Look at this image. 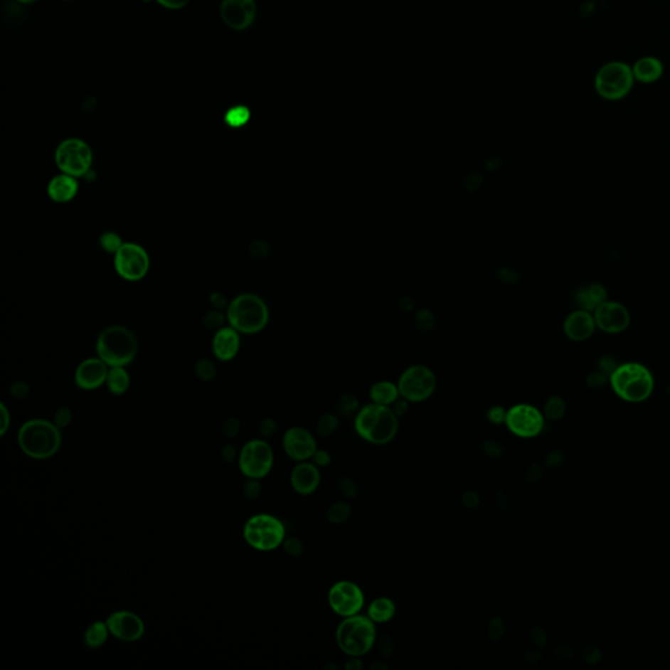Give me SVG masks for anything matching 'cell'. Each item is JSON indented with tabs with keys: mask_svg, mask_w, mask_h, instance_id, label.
<instances>
[{
	"mask_svg": "<svg viewBox=\"0 0 670 670\" xmlns=\"http://www.w3.org/2000/svg\"><path fill=\"white\" fill-rule=\"evenodd\" d=\"M353 428L364 442L373 445H386L392 442L398 430L400 418L390 406L368 403L360 408L353 418Z\"/></svg>",
	"mask_w": 670,
	"mask_h": 670,
	"instance_id": "1",
	"label": "cell"
},
{
	"mask_svg": "<svg viewBox=\"0 0 670 670\" xmlns=\"http://www.w3.org/2000/svg\"><path fill=\"white\" fill-rule=\"evenodd\" d=\"M62 430L46 419H31L20 427L17 442L28 457L46 459L57 454L62 445Z\"/></svg>",
	"mask_w": 670,
	"mask_h": 670,
	"instance_id": "2",
	"label": "cell"
},
{
	"mask_svg": "<svg viewBox=\"0 0 670 670\" xmlns=\"http://www.w3.org/2000/svg\"><path fill=\"white\" fill-rule=\"evenodd\" d=\"M335 642L344 654L363 657L376 646V623L360 613L346 617L335 629Z\"/></svg>",
	"mask_w": 670,
	"mask_h": 670,
	"instance_id": "3",
	"label": "cell"
},
{
	"mask_svg": "<svg viewBox=\"0 0 670 670\" xmlns=\"http://www.w3.org/2000/svg\"><path fill=\"white\" fill-rule=\"evenodd\" d=\"M610 384L618 397L627 402H643L654 392V376L648 368L639 363H626L615 368Z\"/></svg>",
	"mask_w": 670,
	"mask_h": 670,
	"instance_id": "4",
	"label": "cell"
},
{
	"mask_svg": "<svg viewBox=\"0 0 670 670\" xmlns=\"http://www.w3.org/2000/svg\"><path fill=\"white\" fill-rule=\"evenodd\" d=\"M138 352V342L129 329L112 326L105 329L97 341V353L109 367L130 364Z\"/></svg>",
	"mask_w": 670,
	"mask_h": 670,
	"instance_id": "5",
	"label": "cell"
},
{
	"mask_svg": "<svg viewBox=\"0 0 670 670\" xmlns=\"http://www.w3.org/2000/svg\"><path fill=\"white\" fill-rule=\"evenodd\" d=\"M228 321L238 333L255 334L267 325L269 308L257 294H241L229 305Z\"/></svg>",
	"mask_w": 670,
	"mask_h": 670,
	"instance_id": "6",
	"label": "cell"
},
{
	"mask_svg": "<svg viewBox=\"0 0 670 670\" xmlns=\"http://www.w3.org/2000/svg\"><path fill=\"white\" fill-rule=\"evenodd\" d=\"M634 84L632 67L622 60H612L601 65L595 76L597 95L606 101H620L627 97Z\"/></svg>",
	"mask_w": 670,
	"mask_h": 670,
	"instance_id": "7",
	"label": "cell"
},
{
	"mask_svg": "<svg viewBox=\"0 0 670 670\" xmlns=\"http://www.w3.org/2000/svg\"><path fill=\"white\" fill-rule=\"evenodd\" d=\"M244 538L250 548L258 551H272L286 540V526L275 516L258 514L244 525Z\"/></svg>",
	"mask_w": 670,
	"mask_h": 670,
	"instance_id": "8",
	"label": "cell"
},
{
	"mask_svg": "<svg viewBox=\"0 0 670 670\" xmlns=\"http://www.w3.org/2000/svg\"><path fill=\"white\" fill-rule=\"evenodd\" d=\"M397 385L400 397L409 400L410 403H419L432 397L437 381L432 369L417 364L402 372Z\"/></svg>",
	"mask_w": 670,
	"mask_h": 670,
	"instance_id": "9",
	"label": "cell"
},
{
	"mask_svg": "<svg viewBox=\"0 0 670 670\" xmlns=\"http://www.w3.org/2000/svg\"><path fill=\"white\" fill-rule=\"evenodd\" d=\"M274 466V450L262 439L246 442L238 454V467L246 478L263 479L270 474Z\"/></svg>",
	"mask_w": 670,
	"mask_h": 670,
	"instance_id": "10",
	"label": "cell"
},
{
	"mask_svg": "<svg viewBox=\"0 0 670 670\" xmlns=\"http://www.w3.org/2000/svg\"><path fill=\"white\" fill-rule=\"evenodd\" d=\"M93 160L92 149L82 139H65L58 146L55 161L58 168L73 177H82L90 169Z\"/></svg>",
	"mask_w": 670,
	"mask_h": 670,
	"instance_id": "11",
	"label": "cell"
},
{
	"mask_svg": "<svg viewBox=\"0 0 670 670\" xmlns=\"http://www.w3.org/2000/svg\"><path fill=\"white\" fill-rule=\"evenodd\" d=\"M327 602L336 615L346 618L359 614L366 605V596L361 587L351 580L334 583L327 593Z\"/></svg>",
	"mask_w": 670,
	"mask_h": 670,
	"instance_id": "12",
	"label": "cell"
},
{
	"mask_svg": "<svg viewBox=\"0 0 670 670\" xmlns=\"http://www.w3.org/2000/svg\"><path fill=\"white\" fill-rule=\"evenodd\" d=\"M504 425L516 436L531 439L542 432L545 427V415L533 405L517 403L507 410Z\"/></svg>",
	"mask_w": 670,
	"mask_h": 670,
	"instance_id": "13",
	"label": "cell"
},
{
	"mask_svg": "<svg viewBox=\"0 0 670 670\" xmlns=\"http://www.w3.org/2000/svg\"><path fill=\"white\" fill-rule=\"evenodd\" d=\"M115 270L126 280L137 282L144 278L149 269V257L140 245L126 243L115 253Z\"/></svg>",
	"mask_w": 670,
	"mask_h": 670,
	"instance_id": "14",
	"label": "cell"
},
{
	"mask_svg": "<svg viewBox=\"0 0 670 670\" xmlns=\"http://www.w3.org/2000/svg\"><path fill=\"white\" fill-rule=\"evenodd\" d=\"M283 450L287 456L296 462L312 459L317 447L314 435L304 427H291L283 435Z\"/></svg>",
	"mask_w": 670,
	"mask_h": 670,
	"instance_id": "15",
	"label": "cell"
},
{
	"mask_svg": "<svg viewBox=\"0 0 670 670\" xmlns=\"http://www.w3.org/2000/svg\"><path fill=\"white\" fill-rule=\"evenodd\" d=\"M593 317L596 321V326L607 334H618L624 331L631 322L629 309L624 305L607 300L593 312Z\"/></svg>",
	"mask_w": 670,
	"mask_h": 670,
	"instance_id": "16",
	"label": "cell"
},
{
	"mask_svg": "<svg viewBox=\"0 0 670 670\" xmlns=\"http://www.w3.org/2000/svg\"><path fill=\"white\" fill-rule=\"evenodd\" d=\"M107 627L110 634L126 643H134L143 638L144 623L139 615L127 610H119L110 614L107 620Z\"/></svg>",
	"mask_w": 670,
	"mask_h": 670,
	"instance_id": "17",
	"label": "cell"
},
{
	"mask_svg": "<svg viewBox=\"0 0 670 670\" xmlns=\"http://www.w3.org/2000/svg\"><path fill=\"white\" fill-rule=\"evenodd\" d=\"M220 15L230 29L244 31L253 24L257 6L254 0H223Z\"/></svg>",
	"mask_w": 670,
	"mask_h": 670,
	"instance_id": "18",
	"label": "cell"
},
{
	"mask_svg": "<svg viewBox=\"0 0 670 670\" xmlns=\"http://www.w3.org/2000/svg\"><path fill=\"white\" fill-rule=\"evenodd\" d=\"M109 366L100 358H90L84 360L76 369L75 381L76 385L84 390H95L100 386L107 384Z\"/></svg>",
	"mask_w": 670,
	"mask_h": 670,
	"instance_id": "19",
	"label": "cell"
},
{
	"mask_svg": "<svg viewBox=\"0 0 670 670\" xmlns=\"http://www.w3.org/2000/svg\"><path fill=\"white\" fill-rule=\"evenodd\" d=\"M291 487L296 494L309 496L319 490L321 484V472L319 466L313 462L302 461L294 465L289 475Z\"/></svg>",
	"mask_w": 670,
	"mask_h": 670,
	"instance_id": "20",
	"label": "cell"
},
{
	"mask_svg": "<svg viewBox=\"0 0 670 670\" xmlns=\"http://www.w3.org/2000/svg\"><path fill=\"white\" fill-rule=\"evenodd\" d=\"M596 321L592 312L575 311L564 321V334L571 341L583 342L589 339L596 330Z\"/></svg>",
	"mask_w": 670,
	"mask_h": 670,
	"instance_id": "21",
	"label": "cell"
},
{
	"mask_svg": "<svg viewBox=\"0 0 670 670\" xmlns=\"http://www.w3.org/2000/svg\"><path fill=\"white\" fill-rule=\"evenodd\" d=\"M213 349L218 359L223 361L233 359L240 350V335L238 330L232 326L219 330L213 338Z\"/></svg>",
	"mask_w": 670,
	"mask_h": 670,
	"instance_id": "22",
	"label": "cell"
},
{
	"mask_svg": "<svg viewBox=\"0 0 670 670\" xmlns=\"http://www.w3.org/2000/svg\"><path fill=\"white\" fill-rule=\"evenodd\" d=\"M631 67H632V74L635 78V82L642 83V84H654L659 82L665 73V67L661 59L652 57V55L639 58Z\"/></svg>",
	"mask_w": 670,
	"mask_h": 670,
	"instance_id": "23",
	"label": "cell"
},
{
	"mask_svg": "<svg viewBox=\"0 0 670 670\" xmlns=\"http://www.w3.org/2000/svg\"><path fill=\"white\" fill-rule=\"evenodd\" d=\"M78 190H79V185H78L76 177L63 173L50 181L48 194L54 202L65 203V202H70L78 194Z\"/></svg>",
	"mask_w": 670,
	"mask_h": 670,
	"instance_id": "24",
	"label": "cell"
},
{
	"mask_svg": "<svg viewBox=\"0 0 670 670\" xmlns=\"http://www.w3.org/2000/svg\"><path fill=\"white\" fill-rule=\"evenodd\" d=\"M607 300V291L601 285H590L581 288L576 294V303L581 309L595 312L597 308Z\"/></svg>",
	"mask_w": 670,
	"mask_h": 670,
	"instance_id": "25",
	"label": "cell"
},
{
	"mask_svg": "<svg viewBox=\"0 0 670 670\" xmlns=\"http://www.w3.org/2000/svg\"><path fill=\"white\" fill-rule=\"evenodd\" d=\"M397 613V605L389 597H377L368 605L367 615L375 623H388Z\"/></svg>",
	"mask_w": 670,
	"mask_h": 670,
	"instance_id": "26",
	"label": "cell"
},
{
	"mask_svg": "<svg viewBox=\"0 0 670 670\" xmlns=\"http://www.w3.org/2000/svg\"><path fill=\"white\" fill-rule=\"evenodd\" d=\"M400 397L398 385L394 384L392 381H386V380L377 381L369 389V398L378 405L392 406Z\"/></svg>",
	"mask_w": 670,
	"mask_h": 670,
	"instance_id": "27",
	"label": "cell"
},
{
	"mask_svg": "<svg viewBox=\"0 0 670 670\" xmlns=\"http://www.w3.org/2000/svg\"><path fill=\"white\" fill-rule=\"evenodd\" d=\"M107 389L115 395H121L130 388V375L124 367H110L107 378Z\"/></svg>",
	"mask_w": 670,
	"mask_h": 670,
	"instance_id": "28",
	"label": "cell"
},
{
	"mask_svg": "<svg viewBox=\"0 0 670 670\" xmlns=\"http://www.w3.org/2000/svg\"><path fill=\"white\" fill-rule=\"evenodd\" d=\"M110 631L107 622H93L84 632V642L90 648H100L107 643Z\"/></svg>",
	"mask_w": 670,
	"mask_h": 670,
	"instance_id": "29",
	"label": "cell"
},
{
	"mask_svg": "<svg viewBox=\"0 0 670 670\" xmlns=\"http://www.w3.org/2000/svg\"><path fill=\"white\" fill-rule=\"evenodd\" d=\"M352 507L347 501H335L326 511V519L331 525H342L351 517Z\"/></svg>",
	"mask_w": 670,
	"mask_h": 670,
	"instance_id": "30",
	"label": "cell"
},
{
	"mask_svg": "<svg viewBox=\"0 0 670 670\" xmlns=\"http://www.w3.org/2000/svg\"><path fill=\"white\" fill-rule=\"evenodd\" d=\"M359 410V400L352 394H344L335 403V413L338 414V417L344 418V419L355 418Z\"/></svg>",
	"mask_w": 670,
	"mask_h": 670,
	"instance_id": "31",
	"label": "cell"
},
{
	"mask_svg": "<svg viewBox=\"0 0 670 670\" xmlns=\"http://www.w3.org/2000/svg\"><path fill=\"white\" fill-rule=\"evenodd\" d=\"M341 418L338 417L336 413H325L319 418L316 423V433L321 437H329L338 430L339 427V420Z\"/></svg>",
	"mask_w": 670,
	"mask_h": 670,
	"instance_id": "32",
	"label": "cell"
},
{
	"mask_svg": "<svg viewBox=\"0 0 670 670\" xmlns=\"http://www.w3.org/2000/svg\"><path fill=\"white\" fill-rule=\"evenodd\" d=\"M224 119H225V123L228 124L229 127H233V129L243 127L250 119V110L244 105L230 107L228 112L225 113Z\"/></svg>",
	"mask_w": 670,
	"mask_h": 670,
	"instance_id": "33",
	"label": "cell"
},
{
	"mask_svg": "<svg viewBox=\"0 0 670 670\" xmlns=\"http://www.w3.org/2000/svg\"><path fill=\"white\" fill-rule=\"evenodd\" d=\"M565 413V403L560 397H551L545 406V417L550 420H558Z\"/></svg>",
	"mask_w": 670,
	"mask_h": 670,
	"instance_id": "34",
	"label": "cell"
},
{
	"mask_svg": "<svg viewBox=\"0 0 670 670\" xmlns=\"http://www.w3.org/2000/svg\"><path fill=\"white\" fill-rule=\"evenodd\" d=\"M504 631H506V624H504V621H503L501 617L498 615V617L491 618V621L489 622V627H487V635H489L491 642H499L500 639L503 638Z\"/></svg>",
	"mask_w": 670,
	"mask_h": 670,
	"instance_id": "35",
	"label": "cell"
},
{
	"mask_svg": "<svg viewBox=\"0 0 670 670\" xmlns=\"http://www.w3.org/2000/svg\"><path fill=\"white\" fill-rule=\"evenodd\" d=\"M338 489L342 492V495L346 498L353 499L358 496L359 494V486L355 479L350 477H342L338 481Z\"/></svg>",
	"mask_w": 670,
	"mask_h": 670,
	"instance_id": "36",
	"label": "cell"
},
{
	"mask_svg": "<svg viewBox=\"0 0 670 670\" xmlns=\"http://www.w3.org/2000/svg\"><path fill=\"white\" fill-rule=\"evenodd\" d=\"M100 244L102 246V249H105L109 253H117L119 250V248L123 245L119 236L115 235L113 232L104 233L100 238Z\"/></svg>",
	"mask_w": 670,
	"mask_h": 670,
	"instance_id": "37",
	"label": "cell"
},
{
	"mask_svg": "<svg viewBox=\"0 0 670 670\" xmlns=\"http://www.w3.org/2000/svg\"><path fill=\"white\" fill-rule=\"evenodd\" d=\"M282 546L285 548V553H286L288 556L297 558V556L303 555V541L299 540L297 537H288V538L286 537V540H285Z\"/></svg>",
	"mask_w": 670,
	"mask_h": 670,
	"instance_id": "38",
	"label": "cell"
},
{
	"mask_svg": "<svg viewBox=\"0 0 670 670\" xmlns=\"http://www.w3.org/2000/svg\"><path fill=\"white\" fill-rule=\"evenodd\" d=\"M196 376L203 381H210L215 377L216 368L210 360H201L196 366Z\"/></svg>",
	"mask_w": 670,
	"mask_h": 670,
	"instance_id": "39",
	"label": "cell"
},
{
	"mask_svg": "<svg viewBox=\"0 0 670 670\" xmlns=\"http://www.w3.org/2000/svg\"><path fill=\"white\" fill-rule=\"evenodd\" d=\"M243 492H244V496L249 499V500H255V499L260 498L262 492V484L260 479L248 478V481L243 486Z\"/></svg>",
	"mask_w": 670,
	"mask_h": 670,
	"instance_id": "40",
	"label": "cell"
},
{
	"mask_svg": "<svg viewBox=\"0 0 670 670\" xmlns=\"http://www.w3.org/2000/svg\"><path fill=\"white\" fill-rule=\"evenodd\" d=\"M486 418H487V420L490 422L491 425H503V423H506L507 410L504 409L503 406H492V408L487 410Z\"/></svg>",
	"mask_w": 670,
	"mask_h": 670,
	"instance_id": "41",
	"label": "cell"
},
{
	"mask_svg": "<svg viewBox=\"0 0 670 670\" xmlns=\"http://www.w3.org/2000/svg\"><path fill=\"white\" fill-rule=\"evenodd\" d=\"M483 453L491 458H499L504 453V448L496 440H484L482 442Z\"/></svg>",
	"mask_w": 670,
	"mask_h": 670,
	"instance_id": "42",
	"label": "cell"
},
{
	"mask_svg": "<svg viewBox=\"0 0 670 670\" xmlns=\"http://www.w3.org/2000/svg\"><path fill=\"white\" fill-rule=\"evenodd\" d=\"M73 420V411L68 408H60L54 415V425H57L59 430H63L67 425L71 423Z\"/></svg>",
	"mask_w": 670,
	"mask_h": 670,
	"instance_id": "43",
	"label": "cell"
},
{
	"mask_svg": "<svg viewBox=\"0 0 670 670\" xmlns=\"http://www.w3.org/2000/svg\"><path fill=\"white\" fill-rule=\"evenodd\" d=\"M241 423L238 418H229L223 425V433L227 439H235L240 433Z\"/></svg>",
	"mask_w": 670,
	"mask_h": 670,
	"instance_id": "44",
	"label": "cell"
},
{
	"mask_svg": "<svg viewBox=\"0 0 670 670\" xmlns=\"http://www.w3.org/2000/svg\"><path fill=\"white\" fill-rule=\"evenodd\" d=\"M461 503L467 509H475V508L479 507V504H481V496L477 491L467 490L462 494Z\"/></svg>",
	"mask_w": 670,
	"mask_h": 670,
	"instance_id": "45",
	"label": "cell"
},
{
	"mask_svg": "<svg viewBox=\"0 0 670 670\" xmlns=\"http://www.w3.org/2000/svg\"><path fill=\"white\" fill-rule=\"evenodd\" d=\"M378 648H380V654L384 659H389L394 654V640L390 635H383L378 639Z\"/></svg>",
	"mask_w": 670,
	"mask_h": 670,
	"instance_id": "46",
	"label": "cell"
},
{
	"mask_svg": "<svg viewBox=\"0 0 670 670\" xmlns=\"http://www.w3.org/2000/svg\"><path fill=\"white\" fill-rule=\"evenodd\" d=\"M277 428H278V425L272 418H265L258 425L260 433H261L262 437H265V439H269L274 433L277 432Z\"/></svg>",
	"mask_w": 670,
	"mask_h": 670,
	"instance_id": "47",
	"label": "cell"
},
{
	"mask_svg": "<svg viewBox=\"0 0 670 670\" xmlns=\"http://www.w3.org/2000/svg\"><path fill=\"white\" fill-rule=\"evenodd\" d=\"M331 454L326 450H317L312 457V462L319 467H327L331 465Z\"/></svg>",
	"mask_w": 670,
	"mask_h": 670,
	"instance_id": "48",
	"label": "cell"
},
{
	"mask_svg": "<svg viewBox=\"0 0 670 670\" xmlns=\"http://www.w3.org/2000/svg\"><path fill=\"white\" fill-rule=\"evenodd\" d=\"M9 392L12 394V397H15L16 400H23L29 394V386L25 383H15L11 386Z\"/></svg>",
	"mask_w": 670,
	"mask_h": 670,
	"instance_id": "49",
	"label": "cell"
},
{
	"mask_svg": "<svg viewBox=\"0 0 670 670\" xmlns=\"http://www.w3.org/2000/svg\"><path fill=\"white\" fill-rule=\"evenodd\" d=\"M409 400H405L403 397H400L398 400H395V402L393 403L390 408H392L393 411L395 413V415H397L398 418H400L402 415H405V414L409 411Z\"/></svg>",
	"mask_w": 670,
	"mask_h": 670,
	"instance_id": "50",
	"label": "cell"
},
{
	"mask_svg": "<svg viewBox=\"0 0 670 670\" xmlns=\"http://www.w3.org/2000/svg\"><path fill=\"white\" fill-rule=\"evenodd\" d=\"M236 457H238V450L235 448V445L227 444V445L223 447V450H221V458H223L224 462L230 464V462H233V461L236 459Z\"/></svg>",
	"mask_w": 670,
	"mask_h": 670,
	"instance_id": "51",
	"label": "cell"
},
{
	"mask_svg": "<svg viewBox=\"0 0 670 670\" xmlns=\"http://www.w3.org/2000/svg\"><path fill=\"white\" fill-rule=\"evenodd\" d=\"M0 411H1V428H0V435L4 436L6 432L9 431V425H11V414H9V409L6 408L4 403L0 405Z\"/></svg>",
	"mask_w": 670,
	"mask_h": 670,
	"instance_id": "52",
	"label": "cell"
},
{
	"mask_svg": "<svg viewBox=\"0 0 670 670\" xmlns=\"http://www.w3.org/2000/svg\"><path fill=\"white\" fill-rule=\"evenodd\" d=\"M159 4H161L165 9H184L188 3V0H156Z\"/></svg>",
	"mask_w": 670,
	"mask_h": 670,
	"instance_id": "53",
	"label": "cell"
},
{
	"mask_svg": "<svg viewBox=\"0 0 670 670\" xmlns=\"http://www.w3.org/2000/svg\"><path fill=\"white\" fill-rule=\"evenodd\" d=\"M344 666L346 670H361L364 665H363V661H361V657H358V656H349V660H346Z\"/></svg>",
	"mask_w": 670,
	"mask_h": 670,
	"instance_id": "54",
	"label": "cell"
},
{
	"mask_svg": "<svg viewBox=\"0 0 670 670\" xmlns=\"http://www.w3.org/2000/svg\"><path fill=\"white\" fill-rule=\"evenodd\" d=\"M531 640L536 646L542 647L546 643V634L543 632V629L536 627L531 631Z\"/></svg>",
	"mask_w": 670,
	"mask_h": 670,
	"instance_id": "55",
	"label": "cell"
},
{
	"mask_svg": "<svg viewBox=\"0 0 670 670\" xmlns=\"http://www.w3.org/2000/svg\"><path fill=\"white\" fill-rule=\"evenodd\" d=\"M542 475V469L538 465H533L526 472V479L531 483L537 482Z\"/></svg>",
	"mask_w": 670,
	"mask_h": 670,
	"instance_id": "56",
	"label": "cell"
},
{
	"mask_svg": "<svg viewBox=\"0 0 670 670\" xmlns=\"http://www.w3.org/2000/svg\"><path fill=\"white\" fill-rule=\"evenodd\" d=\"M496 507L500 509V511H506L508 508V499L506 496V494L503 491H498L496 492Z\"/></svg>",
	"mask_w": 670,
	"mask_h": 670,
	"instance_id": "57",
	"label": "cell"
},
{
	"mask_svg": "<svg viewBox=\"0 0 670 670\" xmlns=\"http://www.w3.org/2000/svg\"><path fill=\"white\" fill-rule=\"evenodd\" d=\"M371 670H388L389 669V665L388 664H384V662H376V664H372L369 666Z\"/></svg>",
	"mask_w": 670,
	"mask_h": 670,
	"instance_id": "58",
	"label": "cell"
},
{
	"mask_svg": "<svg viewBox=\"0 0 670 670\" xmlns=\"http://www.w3.org/2000/svg\"><path fill=\"white\" fill-rule=\"evenodd\" d=\"M324 669L339 670L341 669V666H339V665H335V664H327V665H325V668H324Z\"/></svg>",
	"mask_w": 670,
	"mask_h": 670,
	"instance_id": "59",
	"label": "cell"
},
{
	"mask_svg": "<svg viewBox=\"0 0 670 670\" xmlns=\"http://www.w3.org/2000/svg\"><path fill=\"white\" fill-rule=\"evenodd\" d=\"M17 1H20V3H24V4H31V3H36V1H38V0H17Z\"/></svg>",
	"mask_w": 670,
	"mask_h": 670,
	"instance_id": "60",
	"label": "cell"
}]
</instances>
